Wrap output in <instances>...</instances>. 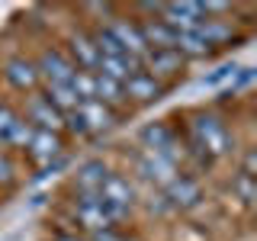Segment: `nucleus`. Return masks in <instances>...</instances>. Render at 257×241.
Listing matches in <instances>:
<instances>
[{
	"label": "nucleus",
	"mask_w": 257,
	"mask_h": 241,
	"mask_svg": "<svg viewBox=\"0 0 257 241\" xmlns=\"http://www.w3.org/2000/svg\"><path fill=\"white\" fill-rule=\"evenodd\" d=\"M39 68V77H42V84H71V77L77 74L74 61L64 55V48L58 45H48L39 52V58H32Z\"/></svg>",
	"instance_id": "4"
},
{
	"label": "nucleus",
	"mask_w": 257,
	"mask_h": 241,
	"mask_svg": "<svg viewBox=\"0 0 257 241\" xmlns=\"http://www.w3.org/2000/svg\"><path fill=\"white\" fill-rule=\"evenodd\" d=\"M100 203H103V212H106L109 225L116 228L119 222H125L132 215V203H135V190L125 177L119 174H109L106 183L100 187Z\"/></svg>",
	"instance_id": "2"
},
{
	"label": "nucleus",
	"mask_w": 257,
	"mask_h": 241,
	"mask_svg": "<svg viewBox=\"0 0 257 241\" xmlns=\"http://www.w3.org/2000/svg\"><path fill=\"white\" fill-rule=\"evenodd\" d=\"M16 183V164L10 158V151L0 148V187H13Z\"/></svg>",
	"instance_id": "26"
},
{
	"label": "nucleus",
	"mask_w": 257,
	"mask_h": 241,
	"mask_svg": "<svg viewBox=\"0 0 257 241\" xmlns=\"http://www.w3.org/2000/svg\"><path fill=\"white\" fill-rule=\"evenodd\" d=\"M106 177H109V167L103 164L100 158L84 161L74 174V190L77 193H100V187L106 183Z\"/></svg>",
	"instance_id": "17"
},
{
	"label": "nucleus",
	"mask_w": 257,
	"mask_h": 241,
	"mask_svg": "<svg viewBox=\"0 0 257 241\" xmlns=\"http://www.w3.org/2000/svg\"><path fill=\"white\" fill-rule=\"evenodd\" d=\"M90 36H93V45H96V52H100V58H125V52L119 48V42L112 39V32L106 26L93 29Z\"/></svg>",
	"instance_id": "22"
},
{
	"label": "nucleus",
	"mask_w": 257,
	"mask_h": 241,
	"mask_svg": "<svg viewBox=\"0 0 257 241\" xmlns=\"http://www.w3.org/2000/svg\"><path fill=\"white\" fill-rule=\"evenodd\" d=\"M235 74H238V68L235 64H222V68H215L209 77H203V84H209V87H215V84H222V80H235Z\"/></svg>",
	"instance_id": "27"
},
{
	"label": "nucleus",
	"mask_w": 257,
	"mask_h": 241,
	"mask_svg": "<svg viewBox=\"0 0 257 241\" xmlns=\"http://www.w3.org/2000/svg\"><path fill=\"white\" fill-rule=\"evenodd\" d=\"M139 29H142V39H145V45H148V52L151 48H174V32L167 29L158 16L139 20Z\"/></svg>",
	"instance_id": "18"
},
{
	"label": "nucleus",
	"mask_w": 257,
	"mask_h": 241,
	"mask_svg": "<svg viewBox=\"0 0 257 241\" xmlns=\"http://www.w3.org/2000/svg\"><path fill=\"white\" fill-rule=\"evenodd\" d=\"M142 148L145 151H155V155L171 158L177 167H180V151H177V135L167 123H151L142 129Z\"/></svg>",
	"instance_id": "11"
},
{
	"label": "nucleus",
	"mask_w": 257,
	"mask_h": 241,
	"mask_svg": "<svg viewBox=\"0 0 257 241\" xmlns=\"http://www.w3.org/2000/svg\"><path fill=\"white\" fill-rule=\"evenodd\" d=\"M196 32L203 36V42H206L209 52L219 48V45H228L231 39H235V29H231V23H225V20H206Z\"/></svg>",
	"instance_id": "20"
},
{
	"label": "nucleus",
	"mask_w": 257,
	"mask_h": 241,
	"mask_svg": "<svg viewBox=\"0 0 257 241\" xmlns=\"http://www.w3.org/2000/svg\"><path fill=\"white\" fill-rule=\"evenodd\" d=\"M68 55L71 61H74L77 71H90V74H96V68H100V52H96L93 45V36L87 29H74L68 36Z\"/></svg>",
	"instance_id": "12"
},
{
	"label": "nucleus",
	"mask_w": 257,
	"mask_h": 241,
	"mask_svg": "<svg viewBox=\"0 0 257 241\" xmlns=\"http://www.w3.org/2000/svg\"><path fill=\"white\" fill-rule=\"evenodd\" d=\"M161 193H164L167 206L180 209V212H190V209H196L199 203H203V187H199V180H196V177H190V174H183V171L177 174Z\"/></svg>",
	"instance_id": "6"
},
{
	"label": "nucleus",
	"mask_w": 257,
	"mask_h": 241,
	"mask_svg": "<svg viewBox=\"0 0 257 241\" xmlns=\"http://www.w3.org/2000/svg\"><path fill=\"white\" fill-rule=\"evenodd\" d=\"M26 158L39 167H48V164H55V161H61L64 158L61 132H42V129H36L29 148H26Z\"/></svg>",
	"instance_id": "9"
},
{
	"label": "nucleus",
	"mask_w": 257,
	"mask_h": 241,
	"mask_svg": "<svg viewBox=\"0 0 257 241\" xmlns=\"http://www.w3.org/2000/svg\"><path fill=\"white\" fill-rule=\"evenodd\" d=\"M142 71L164 84V77H177L183 71V58L174 52V48H151V52L142 58Z\"/></svg>",
	"instance_id": "14"
},
{
	"label": "nucleus",
	"mask_w": 257,
	"mask_h": 241,
	"mask_svg": "<svg viewBox=\"0 0 257 241\" xmlns=\"http://www.w3.org/2000/svg\"><path fill=\"white\" fill-rule=\"evenodd\" d=\"M23 119H26L32 129H42V132H61V129H64V116H61V112L55 109L39 90L29 93V100H26V116H23Z\"/></svg>",
	"instance_id": "10"
},
{
	"label": "nucleus",
	"mask_w": 257,
	"mask_h": 241,
	"mask_svg": "<svg viewBox=\"0 0 257 241\" xmlns=\"http://www.w3.org/2000/svg\"><path fill=\"white\" fill-rule=\"evenodd\" d=\"M74 219L77 225H84L87 231H100V228H109V219L103 212V203H100V193H77L74 196Z\"/></svg>",
	"instance_id": "13"
},
{
	"label": "nucleus",
	"mask_w": 257,
	"mask_h": 241,
	"mask_svg": "<svg viewBox=\"0 0 257 241\" xmlns=\"http://www.w3.org/2000/svg\"><path fill=\"white\" fill-rule=\"evenodd\" d=\"M135 167H139V174L145 177V180L155 183V187H161V190H164L167 183L180 174V167H177L171 158L155 155V151H145V148L139 151V158H135Z\"/></svg>",
	"instance_id": "8"
},
{
	"label": "nucleus",
	"mask_w": 257,
	"mask_h": 241,
	"mask_svg": "<svg viewBox=\"0 0 257 241\" xmlns=\"http://www.w3.org/2000/svg\"><path fill=\"white\" fill-rule=\"evenodd\" d=\"M90 241H128V238H125L119 228H112V225H109V228H100V231H93V235H90Z\"/></svg>",
	"instance_id": "28"
},
{
	"label": "nucleus",
	"mask_w": 257,
	"mask_h": 241,
	"mask_svg": "<svg viewBox=\"0 0 257 241\" xmlns=\"http://www.w3.org/2000/svg\"><path fill=\"white\" fill-rule=\"evenodd\" d=\"M39 93H42L45 100L61 112V116H68V112H74L80 106V100H77V93L71 90V84H45Z\"/></svg>",
	"instance_id": "19"
},
{
	"label": "nucleus",
	"mask_w": 257,
	"mask_h": 241,
	"mask_svg": "<svg viewBox=\"0 0 257 241\" xmlns=\"http://www.w3.org/2000/svg\"><path fill=\"white\" fill-rule=\"evenodd\" d=\"M16 119H20V112H16L10 103H0V148H7V139H10Z\"/></svg>",
	"instance_id": "25"
},
{
	"label": "nucleus",
	"mask_w": 257,
	"mask_h": 241,
	"mask_svg": "<svg viewBox=\"0 0 257 241\" xmlns=\"http://www.w3.org/2000/svg\"><path fill=\"white\" fill-rule=\"evenodd\" d=\"M167 87L161 84V80H155L151 74H145V71H135L132 77L122 84V96L125 100H132V103H158L161 96H164Z\"/></svg>",
	"instance_id": "15"
},
{
	"label": "nucleus",
	"mask_w": 257,
	"mask_h": 241,
	"mask_svg": "<svg viewBox=\"0 0 257 241\" xmlns=\"http://www.w3.org/2000/svg\"><path fill=\"white\" fill-rule=\"evenodd\" d=\"M32 132H36V129H32L26 119H16V126H13V132H10V139H7V148H16V151H26L29 148V142H32Z\"/></svg>",
	"instance_id": "23"
},
{
	"label": "nucleus",
	"mask_w": 257,
	"mask_h": 241,
	"mask_svg": "<svg viewBox=\"0 0 257 241\" xmlns=\"http://www.w3.org/2000/svg\"><path fill=\"white\" fill-rule=\"evenodd\" d=\"M77 112H80V119H84V126H87V135H100V132H106V129L116 126V112L109 106H103L100 100L80 103Z\"/></svg>",
	"instance_id": "16"
},
{
	"label": "nucleus",
	"mask_w": 257,
	"mask_h": 241,
	"mask_svg": "<svg viewBox=\"0 0 257 241\" xmlns=\"http://www.w3.org/2000/svg\"><path fill=\"white\" fill-rule=\"evenodd\" d=\"M4 80L20 93H36L42 77H39V68L36 61L26 58V55H13V58L4 61Z\"/></svg>",
	"instance_id": "7"
},
{
	"label": "nucleus",
	"mask_w": 257,
	"mask_h": 241,
	"mask_svg": "<svg viewBox=\"0 0 257 241\" xmlns=\"http://www.w3.org/2000/svg\"><path fill=\"white\" fill-rule=\"evenodd\" d=\"M93 100H100L103 106H119V103H125V96H122V84H116V80H109L106 74H100L96 71L93 74Z\"/></svg>",
	"instance_id": "21"
},
{
	"label": "nucleus",
	"mask_w": 257,
	"mask_h": 241,
	"mask_svg": "<svg viewBox=\"0 0 257 241\" xmlns=\"http://www.w3.org/2000/svg\"><path fill=\"white\" fill-rule=\"evenodd\" d=\"M190 132H193V145H196V151L203 155V161L222 158V155L231 151L228 123H225L219 112H196L193 123H190Z\"/></svg>",
	"instance_id": "1"
},
{
	"label": "nucleus",
	"mask_w": 257,
	"mask_h": 241,
	"mask_svg": "<svg viewBox=\"0 0 257 241\" xmlns=\"http://www.w3.org/2000/svg\"><path fill=\"white\" fill-rule=\"evenodd\" d=\"M55 241H87V238H77V235H55Z\"/></svg>",
	"instance_id": "29"
},
{
	"label": "nucleus",
	"mask_w": 257,
	"mask_h": 241,
	"mask_svg": "<svg viewBox=\"0 0 257 241\" xmlns=\"http://www.w3.org/2000/svg\"><path fill=\"white\" fill-rule=\"evenodd\" d=\"M158 20L171 32H196L206 23V10L196 0H183V4H161Z\"/></svg>",
	"instance_id": "3"
},
{
	"label": "nucleus",
	"mask_w": 257,
	"mask_h": 241,
	"mask_svg": "<svg viewBox=\"0 0 257 241\" xmlns=\"http://www.w3.org/2000/svg\"><path fill=\"white\" fill-rule=\"evenodd\" d=\"M106 29L112 32V39L119 42V48L125 52V58H135L142 64V58L148 55V45H145V39H142L139 20H128V16H109Z\"/></svg>",
	"instance_id": "5"
},
{
	"label": "nucleus",
	"mask_w": 257,
	"mask_h": 241,
	"mask_svg": "<svg viewBox=\"0 0 257 241\" xmlns=\"http://www.w3.org/2000/svg\"><path fill=\"white\" fill-rule=\"evenodd\" d=\"M231 193L241 199L244 206H251L254 203V196H257V190H254V177H247V174H241L238 171V177L231 180Z\"/></svg>",
	"instance_id": "24"
}]
</instances>
